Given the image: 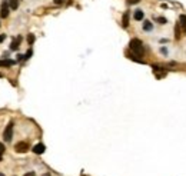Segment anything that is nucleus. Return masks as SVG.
I'll return each instance as SVG.
<instances>
[{"mask_svg":"<svg viewBox=\"0 0 186 176\" xmlns=\"http://www.w3.org/2000/svg\"><path fill=\"white\" fill-rule=\"evenodd\" d=\"M34 39H36V37H34V34L30 33V34L27 36V42H29V45H33V43H34Z\"/></svg>","mask_w":186,"mask_h":176,"instance_id":"14","label":"nucleus"},{"mask_svg":"<svg viewBox=\"0 0 186 176\" xmlns=\"http://www.w3.org/2000/svg\"><path fill=\"white\" fill-rule=\"evenodd\" d=\"M4 39H6V34H0V43L4 42Z\"/></svg>","mask_w":186,"mask_h":176,"instance_id":"18","label":"nucleus"},{"mask_svg":"<svg viewBox=\"0 0 186 176\" xmlns=\"http://www.w3.org/2000/svg\"><path fill=\"white\" fill-rule=\"evenodd\" d=\"M140 0H128V3L129 4H136V3H139Z\"/></svg>","mask_w":186,"mask_h":176,"instance_id":"17","label":"nucleus"},{"mask_svg":"<svg viewBox=\"0 0 186 176\" xmlns=\"http://www.w3.org/2000/svg\"><path fill=\"white\" fill-rule=\"evenodd\" d=\"M14 65V60H10V59H3L0 60V67H10V66Z\"/></svg>","mask_w":186,"mask_h":176,"instance_id":"7","label":"nucleus"},{"mask_svg":"<svg viewBox=\"0 0 186 176\" xmlns=\"http://www.w3.org/2000/svg\"><path fill=\"white\" fill-rule=\"evenodd\" d=\"M9 6H10V9L16 10L19 7V0H9Z\"/></svg>","mask_w":186,"mask_h":176,"instance_id":"10","label":"nucleus"},{"mask_svg":"<svg viewBox=\"0 0 186 176\" xmlns=\"http://www.w3.org/2000/svg\"><path fill=\"white\" fill-rule=\"evenodd\" d=\"M22 42V36H17V39H13V42L10 43V50H17Z\"/></svg>","mask_w":186,"mask_h":176,"instance_id":"6","label":"nucleus"},{"mask_svg":"<svg viewBox=\"0 0 186 176\" xmlns=\"http://www.w3.org/2000/svg\"><path fill=\"white\" fill-rule=\"evenodd\" d=\"M152 23H150V22H149V20H145V23H143V29H145V30H152Z\"/></svg>","mask_w":186,"mask_h":176,"instance_id":"12","label":"nucleus"},{"mask_svg":"<svg viewBox=\"0 0 186 176\" xmlns=\"http://www.w3.org/2000/svg\"><path fill=\"white\" fill-rule=\"evenodd\" d=\"M143 16H145V14H143L142 10H136L135 12V20H142L143 19Z\"/></svg>","mask_w":186,"mask_h":176,"instance_id":"11","label":"nucleus"},{"mask_svg":"<svg viewBox=\"0 0 186 176\" xmlns=\"http://www.w3.org/2000/svg\"><path fill=\"white\" fill-rule=\"evenodd\" d=\"M122 26L126 29V27L129 26V12H125V14H123V19H122Z\"/></svg>","mask_w":186,"mask_h":176,"instance_id":"9","label":"nucleus"},{"mask_svg":"<svg viewBox=\"0 0 186 176\" xmlns=\"http://www.w3.org/2000/svg\"><path fill=\"white\" fill-rule=\"evenodd\" d=\"M29 149H30V146H29L27 142H19V143H16V146H14V150L17 153H26Z\"/></svg>","mask_w":186,"mask_h":176,"instance_id":"3","label":"nucleus"},{"mask_svg":"<svg viewBox=\"0 0 186 176\" xmlns=\"http://www.w3.org/2000/svg\"><path fill=\"white\" fill-rule=\"evenodd\" d=\"M3 153H4V145L0 142V160H1V157H3Z\"/></svg>","mask_w":186,"mask_h":176,"instance_id":"15","label":"nucleus"},{"mask_svg":"<svg viewBox=\"0 0 186 176\" xmlns=\"http://www.w3.org/2000/svg\"><path fill=\"white\" fill-rule=\"evenodd\" d=\"M13 122H9V125L6 126V129H4V132H3V139H4V142H10L13 137Z\"/></svg>","mask_w":186,"mask_h":176,"instance_id":"2","label":"nucleus"},{"mask_svg":"<svg viewBox=\"0 0 186 176\" xmlns=\"http://www.w3.org/2000/svg\"><path fill=\"white\" fill-rule=\"evenodd\" d=\"M179 26H180V29H182V32L186 33V16L185 14H182L179 17Z\"/></svg>","mask_w":186,"mask_h":176,"instance_id":"8","label":"nucleus"},{"mask_svg":"<svg viewBox=\"0 0 186 176\" xmlns=\"http://www.w3.org/2000/svg\"><path fill=\"white\" fill-rule=\"evenodd\" d=\"M55 3L56 4H62V3H64V0H55Z\"/></svg>","mask_w":186,"mask_h":176,"instance_id":"19","label":"nucleus"},{"mask_svg":"<svg viewBox=\"0 0 186 176\" xmlns=\"http://www.w3.org/2000/svg\"><path fill=\"white\" fill-rule=\"evenodd\" d=\"M9 3H7V1H3V3H1V7H0V16H1V17H4V19H6L7 16H9Z\"/></svg>","mask_w":186,"mask_h":176,"instance_id":"4","label":"nucleus"},{"mask_svg":"<svg viewBox=\"0 0 186 176\" xmlns=\"http://www.w3.org/2000/svg\"><path fill=\"white\" fill-rule=\"evenodd\" d=\"M0 176H4V175H3V173H0Z\"/></svg>","mask_w":186,"mask_h":176,"instance_id":"22","label":"nucleus"},{"mask_svg":"<svg viewBox=\"0 0 186 176\" xmlns=\"http://www.w3.org/2000/svg\"><path fill=\"white\" fill-rule=\"evenodd\" d=\"M0 78H1V73H0Z\"/></svg>","mask_w":186,"mask_h":176,"instance_id":"23","label":"nucleus"},{"mask_svg":"<svg viewBox=\"0 0 186 176\" xmlns=\"http://www.w3.org/2000/svg\"><path fill=\"white\" fill-rule=\"evenodd\" d=\"M33 54V52H32V49H30V50H29V52L26 53L25 54V60H27V59H30V56H32Z\"/></svg>","mask_w":186,"mask_h":176,"instance_id":"16","label":"nucleus"},{"mask_svg":"<svg viewBox=\"0 0 186 176\" xmlns=\"http://www.w3.org/2000/svg\"><path fill=\"white\" fill-rule=\"evenodd\" d=\"M129 47H130V50L137 54V56H142L143 53H145V47H143V43H142L139 39H132L130 40V43H129Z\"/></svg>","mask_w":186,"mask_h":176,"instance_id":"1","label":"nucleus"},{"mask_svg":"<svg viewBox=\"0 0 186 176\" xmlns=\"http://www.w3.org/2000/svg\"><path fill=\"white\" fill-rule=\"evenodd\" d=\"M43 176H50V173H45V175H43Z\"/></svg>","mask_w":186,"mask_h":176,"instance_id":"21","label":"nucleus"},{"mask_svg":"<svg viewBox=\"0 0 186 176\" xmlns=\"http://www.w3.org/2000/svg\"><path fill=\"white\" fill-rule=\"evenodd\" d=\"M155 20H156V22H159V25H166V23H167V20L165 19V17H155Z\"/></svg>","mask_w":186,"mask_h":176,"instance_id":"13","label":"nucleus"},{"mask_svg":"<svg viewBox=\"0 0 186 176\" xmlns=\"http://www.w3.org/2000/svg\"><path fill=\"white\" fill-rule=\"evenodd\" d=\"M33 152L36 153V155H42V153H45V150H46V146L43 143H37L34 148H33Z\"/></svg>","mask_w":186,"mask_h":176,"instance_id":"5","label":"nucleus"},{"mask_svg":"<svg viewBox=\"0 0 186 176\" xmlns=\"http://www.w3.org/2000/svg\"><path fill=\"white\" fill-rule=\"evenodd\" d=\"M25 176H34V172H30V173H26Z\"/></svg>","mask_w":186,"mask_h":176,"instance_id":"20","label":"nucleus"}]
</instances>
